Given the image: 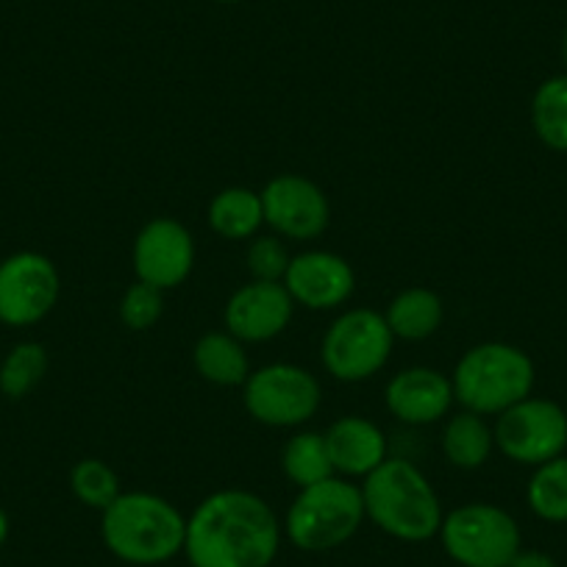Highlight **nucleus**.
<instances>
[{"instance_id":"nucleus-1","label":"nucleus","mask_w":567,"mask_h":567,"mask_svg":"<svg viewBox=\"0 0 567 567\" xmlns=\"http://www.w3.org/2000/svg\"><path fill=\"white\" fill-rule=\"evenodd\" d=\"M281 545V523L265 498L248 489H217L187 520L193 567H267Z\"/></svg>"},{"instance_id":"nucleus-2","label":"nucleus","mask_w":567,"mask_h":567,"mask_svg":"<svg viewBox=\"0 0 567 567\" xmlns=\"http://www.w3.org/2000/svg\"><path fill=\"white\" fill-rule=\"evenodd\" d=\"M364 515L390 537L425 543L440 534L443 504L420 467L406 460H386L362 478Z\"/></svg>"},{"instance_id":"nucleus-3","label":"nucleus","mask_w":567,"mask_h":567,"mask_svg":"<svg viewBox=\"0 0 567 567\" xmlns=\"http://www.w3.org/2000/svg\"><path fill=\"white\" fill-rule=\"evenodd\" d=\"M106 548L128 565H162L184 550L187 517L154 493H123L103 509Z\"/></svg>"},{"instance_id":"nucleus-4","label":"nucleus","mask_w":567,"mask_h":567,"mask_svg":"<svg viewBox=\"0 0 567 567\" xmlns=\"http://www.w3.org/2000/svg\"><path fill=\"white\" fill-rule=\"evenodd\" d=\"M537 368L523 348L509 342H482L473 346L456 362L451 384L454 398L467 412L498 417L509 406L534 392Z\"/></svg>"},{"instance_id":"nucleus-5","label":"nucleus","mask_w":567,"mask_h":567,"mask_svg":"<svg viewBox=\"0 0 567 567\" xmlns=\"http://www.w3.org/2000/svg\"><path fill=\"white\" fill-rule=\"evenodd\" d=\"M362 489L340 476L303 487L292 501L284 532L296 548L323 554L346 545L364 520Z\"/></svg>"},{"instance_id":"nucleus-6","label":"nucleus","mask_w":567,"mask_h":567,"mask_svg":"<svg viewBox=\"0 0 567 567\" xmlns=\"http://www.w3.org/2000/svg\"><path fill=\"white\" fill-rule=\"evenodd\" d=\"M445 550L462 567H509L520 554V526L495 504H465L443 517Z\"/></svg>"},{"instance_id":"nucleus-7","label":"nucleus","mask_w":567,"mask_h":567,"mask_svg":"<svg viewBox=\"0 0 567 567\" xmlns=\"http://www.w3.org/2000/svg\"><path fill=\"white\" fill-rule=\"evenodd\" d=\"M392 342L395 337H392L384 315L373 312V309H348L323 334L320 359L337 381L357 384V381L375 375L390 362Z\"/></svg>"},{"instance_id":"nucleus-8","label":"nucleus","mask_w":567,"mask_h":567,"mask_svg":"<svg viewBox=\"0 0 567 567\" xmlns=\"http://www.w3.org/2000/svg\"><path fill=\"white\" fill-rule=\"evenodd\" d=\"M243 401L256 423L270 429H298L318 414L320 384L301 364H265L250 370L243 384Z\"/></svg>"},{"instance_id":"nucleus-9","label":"nucleus","mask_w":567,"mask_h":567,"mask_svg":"<svg viewBox=\"0 0 567 567\" xmlns=\"http://www.w3.org/2000/svg\"><path fill=\"white\" fill-rule=\"evenodd\" d=\"M495 449L515 465L539 467L567 449V412L548 398H523L495 417Z\"/></svg>"},{"instance_id":"nucleus-10","label":"nucleus","mask_w":567,"mask_h":567,"mask_svg":"<svg viewBox=\"0 0 567 567\" xmlns=\"http://www.w3.org/2000/svg\"><path fill=\"white\" fill-rule=\"evenodd\" d=\"M62 296V276L45 254L20 250L0 261V323L23 329L45 320Z\"/></svg>"},{"instance_id":"nucleus-11","label":"nucleus","mask_w":567,"mask_h":567,"mask_svg":"<svg viewBox=\"0 0 567 567\" xmlns=\"http://www.w3.org/2000/svg\"><path fill=\"white\" fill-rule=\"evenodd\" d=\"M136 281L156 290H176L195 270V239L184 223L173 217H156L145 223L131 250Z\"/></svg>"},{"instance_id":"nucleus-12","label":"nucleus","mask_w":567,"mask_h":567,"mask_svg":"<svg viewBox=\"0 0 567 567\" xmlns=\"http://www.w3.org/2000/svg\"><path fill=\"white\" fill-rule=\"evenodd\" d=\"M265 223L281 239H318L331 223V204L323 189L296 173H281L261 189Z\"/></svg>"},{"instance_id":"nucleus-13","label":"nucleus","mask_w":567,"mask_h":567,"mask_svg":"<svg viewBox=\"0 0 567 567\" xmlns=\"http://www.w3.org/2000/svg\"><path fill=\"white\" fill-rule=\"evenodd\" d=\"M296 301L287 292L284 281H254L250 278L245 287H239L226 303L228 334L239 342H270L290 326Z\"/></svg>"},{"instance_id":"nucleus-14","label":"nucleus","mask_w":567,"mask_h":567,"mask_svg":"<svg viewBox=\"0 0 567 567\" xmlns=\"http://www.w3.org/2000/svg\"><path fill=\"white\" fill-rule=\"evenodd\" d=\"M284 287L292 301L312 312L340 309L357 290V272L351 261L331 250H307L292 256L290 270L284 276Z\"/></svg>"},{"instance_id":"nucleus-15","label":"nucleus","mask_w":567,"mask_h":567,"mask_svg":"<svg viewBox=\"0 0 567 567\" xmlns=\"http://www.w3.org/2000/svg\"><path fill=\"white\" fill-rule=\"evenodd\" d=\"M454 384L434 368H406L390 379L384 403L406 425H432L454 406Z\"/></svg>"},{"instance_id":"nucleus-16","label":"nucleus","mask_w":567,"mask_h":567,"mask_svg":"<svg viewBox=\"0 0 567 567\" xmlns=\"http://www.w3.org/2000/svg\"><path fill=\"white\" fill-rule=\"evenodd\" d=\"M326 445H329L334 473L340 476L364 478L390 460L384 432L362 414H346L334 420L326 432Z\"/></svg>"},{"instance_id":"nucleus-17","label":"nucleus","mask_w":567,"mask_h":567,"mask_svg":"<svg viewBox=\"0 0 567 567\" xmlns=\"http://www.w3.org/2000/svg\"><path fill=\"white\" fill-rule=\"evenodd\" d=\"M443 318V298L429 287H409V290L398 292L384 312L392 337L406 342H423L437 334Z\"/></svg>"},{"instance_id":"nucleus-18","label":"nucleus","mask_w":567,"mask_h":567,"mask_svg":"<svg viewBox=\"0 0 567 567\" xmlns=\"http://www.w3.org/2000/svg\"><path fill=\"white\" fill-rule=\"evenodd\" d=\"M193 364L200 379L215 386H243L250 375L245 342L228 331H206L193 346Z\"/></svg>"},{"instance_id":"nucleus-19","label":"nucleus","mask_w":567,"mask_h":567,"mask_svg":"<svg viewBox=\"0 0 567 567\" xmlns=\"http://www.w3.org/2000/svg\"><path fill=\"white\" fill-rule=\"evenodd\" d=\"M209 228L223 239H254L265 226L261 195L248 187H226L212 198L206 212Z\"/></svg>"},{"instance_id":"nucleus-20","label":"nucleus","mask_w":567,"mask_h":567,"mask_svg":"<svg viewBox=\"0 0 567 567\" xmlns=\"http://www.w3.org/2000/svg\"><path fill=\"white\" fill-rule=\"evenodd\" d=\"M493 449V425L484 420V414L462 409L454 417H449L443 429V454L451 465L460 471H478L487 465Z\"/></svg>"},{"instance_id":"nucleus-21","label":"nucleus","mask_w":567,"mask_h":567,"mask_svg":"<svg viewBox=\"0 0 567 567\" xmlns=\"http://www.w3.org/2000/svg\"><path fill=\"white\" fill-rule=\"evenodd\" d=\"M532 128L545 148L567 154V73L550 75L534 90Z\"/></svg>"},{"instance_id":"nucleus-22","label":"nucleus","mask_w":567,"mask_h":567,"mask_svg":"<svg viewBox=\"0 0 567 567\" xmlns=\"http://www.w3.org/2000/svg\"><path fill=\"white\" fill-rule=\"evenodd\" d=\"M281 471L298 489L312 487V484H320L326 482V478L337 476L334 465H331L329 445H326V434L320 432L292 434L290 443L284 445L281 451Z\"/></svg>"},{"instance_id":"nucleus-23","label":"nucleus","mask_w":567,"mask_h":567,"mask_svg":"<svg viewBox=\"0 0 567 567\" xmlns=\"http://www.w3.org/2000/svg\"><path fill=\"white\" fill-rule=\"evenodd\" d=\"M526 501L545 523H567V454L534 467Z\"/></svg>"},{"instance_id":"nucleus-24","label":"nucleus","mask_w":567,"mask_h":567,"mask_svg":"<svg viewBox=\"0 0 567 567\" xmlns=\"http://www.w3.org/2000/svg\"><path fill=\"white\" fill-rule=\"evenodd\" d=\"M48 373V351L40 342H18L0 364V392L12 401L31 395Z\"/></svg>"},{"instance_id":"nucleus-25","label":"nucleus","mask_w":567,"mask_h":567,"mask_svg":"<svg viewBox=\"0 0 567 567\" xmlns=\"http://www.w3.org/2000/svg\"><path fill=\"white\" fill-rule=\"evenodd\" d=\"M70 489L90 509H109L120 498V478L103 460H81L70 471Z\"/></svg>"},{"instance_id":"nucleus-26","label":"nucleus","mask_w":567,"mask_h":567,"mask_svg":"<svg viewBox=\"0 0 567 567\" xmlns=\"http://www.w3.org/2000/svg\"><path fill=\"white\" fill-rule=\"evenodd\" d=\"M165 312V292L151 287V284H131L120 298V323L128 331H148L154 329Z\"/></svg>"},{"instance_id":"nucleus-27","label":"nucleus","mask_w":567,"mask_h":567,"mask_svg":"<svg viewBox=\"0 0 567 567\" xmlns=\"http://www.w3.org/2000/svg\"><path fill=\"white\" fill-rule=\"evenodd\" d=\"M245 261H248V272L254 281H284V276L290 270L292 256L278 234H265V237L256 234L250 239Z\"/></svg>"},{"instance_id":"nucleus-28","label":"nucleus","mask_w":567,"mask_h":567,"mask_svg":"<svg viewBox=\"0 0 567 567\" xmlns=\"http://www.w3.org/2000/svg\"><path fill=\"white\" fill-rule=\"evenodd\" d=\"M509 567H559L548 554L543 550H520V554L512 559Z\"/></svg>"},{"instance_id":"nucleus-29","label":"nucleus","mask_w":567,"mask_h":567,"mask_svg":"<svg viewBox=\"0 0 567 567\" xmlns=\"http://www.w3.org/2000/svg\"><path fill=\"white\" fill-rule=\"evenodd\" d=\"M7 537H9V515L3 512V506H0V548H3Z\"/></svg>"},{"instance_id":"nucleus-30","label":"nucleus","mask_w":567,"mask_h":567,"mask_svg":"<svg viewBox=\"0 0 567 567\" xmlns=\"http://www.w3.org/2000/svg\"><path fill=\"white\" fill-rule=\"evenodd\" d=\"M561 62H565V68H567V29H565V34H561Z\"/></svg>"},{"instance_id":"nucleus-31","label":"nucleus","mask_w":567,"mask_h":567,"mask_svg":"<svg viewBox=\"0 0 567 567\" xmlns=\"http://www.w3.org/2000/svg\"><path fill=\"white\" fill-rule=\"evenodd\" d=\"M217 3H243V0H217Z\"/></svg>"}]
</instances>
